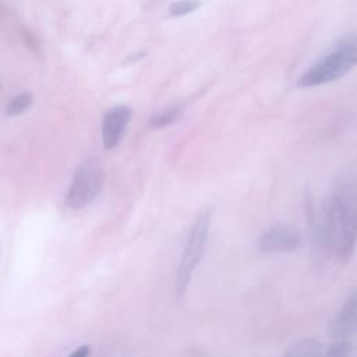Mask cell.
I'll return each instance as SVG.
<instances>
[{
  "instance_id": "cell-1",
  "label": "cell",
  "mask_w": 357,
  "mask_h": 357,
  "mask_svg": "<svg viewBox=\"0 0 357 357\" xmlns=\"http://www.w3.org/2000/svg\"><path fill=\"white\" fill-rule=\"evenodd\" d=\"M325 202L332 229V254L344 265L350 261L357 240V185L349 180L339 181Z\"/></svg>"
},
{
  "instance_id": "cell-2",
  "label": "cell",
  "mask_w": 357,
  "mask_h": 357,
  "mask_svg": "<svg viewBox=\"0 0 357 357\" xmlns=\"http://www.w3.org/2000/svg\"><path fill=\"white\" fill-rule=\"evenodd\" d=\"M357 67V31L342 35L333 46L322 54L298 78L301 88H314L340 79Z\"/></svg>"
},
{
  "instance_id": "cell-3",
  "label": "cell",
  "mask_w": 357,
  "mask_h": 357,
  "mask_svg": "<svg viewBox=\"0 0 357 357\" xmlns=\"http://www.w3.org/2000/svg\"><path fill=\"white\" fill-rule=\"evenodd\" d=\"M211 216H212L211 209L201 212L190 230L188 240L181 254V258L177 266V273H176L177 298H181L185 294L190 286L192 273L205 254L208 237H209V229H211Z\"/></svg>"
},
{
  "instance_id": "cell-4",
  "label": "cell",
  "mask_w": 357,
  "mask_h": 357,
  "mask_svg": "<svg viewBox=\"0 0 357 357\" xmlns=\"http://www.w3.org/2000/svg\"><path fill=\"white\" fill-rule=\"evenodd\" d=\"M103 167L96 158L86 159L77 169L66 195V205L71 209H81L92 202L103 185Z\"/></svg>"
},
{
  "instance_id": "cell-5",
  "label": "cell",
  "mask_w": 357,
  "mask_h": 357,
  "mask_svg": "<svg viewBox=\"0 0 357 357\" xmlns=\"http://www.w3.org/2000/svg\"><path fill=\"white\" fill-rule=\"evenodd\" d=\"M301 233L296 226L279 223L266 229L258 238L257 247L262 254L290 252L300 247Z\"/></svg>"
},
{
  "instance_id": "cell-6",
  "label": "cell",
  "mask_w": 357,
  "mask_h": 357,
  "mask_svg": "<svg viewBox=\"0 0 357 357\" xmlns=\"http://www.w3.org/2000/svg\"><path fill=\"white\" fill-rule=\"evenodd\" d=\"M328 331L335 340H349L357 331V289L347 294L342 307L331 319Z\"/></svg>"
},
{
  "instance_id": "cell-7",
  "label": "cell",
  "mask_w": 357,
  "mask_h": 357,
  "mask_svg": "<svg viewBox=\"0 0 357 357\" xmlns=\"http://www.w3.org/2000/svg\"><path fill=\"white\" fill-rule=\"evenodd\" d=\"M131 110L127 106H116L105 114L102 123V137L105 149H113L121 139L124 128L130 121Z\"/></svg>"
},
{
  "instance_id": "cell-8",
  "label": "cell",
  "mask_w": 357,
  "mask_h": 357,
  "mask_svg": "<svg viewBox=\"0 0 357 357\" xmlns=\"http://www.w3.org/2000/svg\"><path fill=\"white\" fill-rule=\"evenodd\" d=\"M321 354V343L317 339L307 336L294 342L282 357H319Z\"/></svg>"
},
{
  "instance_id": "cell-9",
  "label": "cell",
  "mask_w": 357,
  "mask_h": 357,
  "mask_svg": "<svg viewBox=\"0 0 357 357\" xmlns=\"http://www.w3.org/2000/svg\"><path fill=\"white\" fill-rule=\"evenodd\" d=\"M33 102L32 93L31 92H22L17 96H14L8 105H7V114L8 116H18L24 113Z\"/></svg>"
},
{
  "instance_id": "cell-10",
  "label": "cell",
  "mask_w": 357,
  "mask_h": 357,
  "mask_svg": "<svg viewBox=\"0 0 357 357\" xmlns=\"http://www.w3.org/2000/svg\"><path fill=\"white\" fill-rule=\"evenodd\" d=\"M181 116V109L180 107H172L160 114H156L151 121L149 124L155 128H163L169 124H172L173 121H176L178 117Z\"/></svg>"
},
{
  "instance_id": "cell-11",
  "label": "cell",
  "mask_w": 357,
  "mask_h": 357,
  "mask_svg": "<svg viewBox=\"0 0 357 357\" xmlns=\"http://www.w3.org/2000/svg\"><path fill=\"white\" fill-rule=\"evenodd\" d=\"M199 6H201L199 0H180V1H174L169 6V13L173 17H181V15L195 11Z\"/></svg>"
},
{
  "instance_id": "cell-12",
  "label": "cell",
  "mask_w": 357,
  "mask_h": 357,
  "mask_svg": "<svg viewBox=\"0 0 357 357\" xmlns=\"http://www.w3.org/2000/svg\"><path fill=\"white\" fill-rule=\"evenodd\" d=\"M351 353L350 340H335L319 357H349Z\"/></svg>"
},
{
  "instance_id": "cell-13",
  "label": "cell",
  "mask_w": 357,
  "mask_h": 357,
  "mask_svg": "<svg viewBox=\"0 0 357 357\" xmlns=\"http://www.w3.org/2000/svg\"><path fill=\"white\" fill-rule=\"evenodd\" d=\"M91 349L88 344H82L78 349H75L73 353H70L67 357H89Z\"/></svg>"
},
{
  "instance_id": "cell-14",
  "label": "cell",
  "mask_w": 357,
  "mask_h": 357,
  "mask_svg": "<svg viewBox=\"0 0 357 357\" xmlns=\"http://www.w3.org/2000/svg\"><path fill=\"white\" fill-rule=\"evenodd\" d=\"M24 40H25V43L32 49V50H35L36 49V39H35V36H33V33L31 32V31H24Z\"/></svg>"
}]
</instances>
